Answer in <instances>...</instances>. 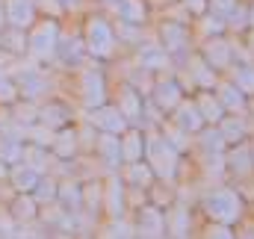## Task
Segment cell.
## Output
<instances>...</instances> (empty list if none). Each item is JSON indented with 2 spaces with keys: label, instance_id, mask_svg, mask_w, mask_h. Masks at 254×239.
I'll use <instances>...</instances> for the list:
<instances>
[{
  "label": "cell",
  "instance_id": "obj_1",
  "mask_svg": "<svg viewBox=\"0 0 254 239\" xmlns=\"http://www.w3.org/2000/svg\"><path fill=\"white\" fill-rule=\"evenodd\" d=\"M57 42H60L57 24H54V21H45V24L33 27L30 39H27V51H30L36 60H48L51 54H57Z\"/></svg>",
  "mask_w": 254,
  "mask_h": 239
},
{
  "label": "cell",
  "instance_id": "obj_2",
  "mask_svg": "<svg viewBox=\"0 0 254 239\" xmlns=\"http://www.w3.org/2000/svg\"><path fill=\"white\" fill-rule=\"evenodd\" d=\"M86 45H89L92 54L107 57V54L113 51V33H110V27H107L104 21L95 18V21L89 24V30H86Z\"/></svg>",
  "mask_w": 254,
  "mask_h": 239
},
{
  "label": "cell",
  "instance_id": "obj_3",
  "mask_svg": "<svg viewBox=\"0 0 254 239\" xmlns=\"http://www.w3.org/2000/svg\"><path fill=\"white\" fill-rule=\"evenodd\" d=\"M6 21L15 30H27L36 21V6L33 0H6Z\"/></svg>",
  "mask_w": 254,
  "mask_h": 239
},
{
  "label": "cell",
  "instance_id": "obj_4",
  "mask_svg": "<svg viewBox=\"0 0 254 239\" xmlns=\"http://www.w3.org/2000/svg\"><path fill=\"white\" fill-rule=\"evenodd\" d=\"M39 180H42V172H39V169H33L30 163H24V166H15V169H12V186H15L18 192H33Z\"/></svg>",
  "mask_w": 254,
  "mask_h": 239
},
{
  "label": "cell",
  "instance_id": "obj_5",
  "mask_svg": "<svg viewBox=\"0 0 254 239\" xmlns=\"http://www.w3.org/2000/svg\"><path fill=\"white\" fill-rule=\"evenodd\" d=\"M83 98H86L89 107H95V104L104 101V80H101L98 71H86L83 74Z\"/></svg>",
  "mask_w": 254,
  "mask_h": 239
},
{
  "label": "cell",
  "instance_id": "obj_6",
  "mask_svg": "<svg viewBox=\"0 0 254 239\" xmlns=\"http://www.w3.org/2000/svg\"><path fill=\"white\" fill-rule=\"evenodd\" d=\"M95 124H101L104 130H122L125 121L116 110H101V113H95Z\"/></svg>",
  "mask_w": 254,
  "mask_h": 239
},
{
  "label": "cell",
  "instance_id": "obj_7",
  "mask_svg": "<svg viewBox=\"0 0 254 239\" xmlns=\"http://www.w3.org/2000/svg\"><path fill=\"white\" fill-rule=\"evenodd\" d=\"M98 148H101V154L107 157V163H116V160L122 157V145H119L116 139H110V136H104V139L98 142Z\"/></svg>",
  "mask_w": 254,
  "mask_h": 239
},
{
  "label": "cell",
  "instance_id": "obj_8",
  "mask_svg": "<svg viewBox=\"0 0 254 239\" xmlns=\"http://www.w3.org/2000/svg\"><path fill=\"white\" fill-rule=\"evenodd\" d=\"M21 157V145L15 139H0V160L3 163H15Z\"/></svg>",
  "mask_w": 254,
  "mask_h": 239
},
{
  "label": "cell",
  "instance_id": "obj_9",
  "mask_svg": "<svg viewBox=\"0 0 254 239\" xmlns=\"http://www.w3.org/2000/svg\"><path fill=\"white\" fill-rule=\"evenodd\" d=\"M54 148H57V154H60V157L74 154V133H71V130H63V133L54 139Z\"/></svg>",
  "mask_w": 254,
  "mask_h": 239
},
{
  "label": "cell",
  "instance_id": "obj_10",
  "mask_svg": "<svg viewBox=\"0 0 254 239\" xmlns=\"http://www.w3.org/2000/svg\"><path fill=\"white\" fill-rule=\"evenodd\" d=\"M15 216H18V219H33V216H36V201L21 198V201L15 204Z\"/></svg>",
  "mask_w": 254,
  "mask_h": 239
},
{
  "label": "cell",
  "instance_id": "obj_11",
  "mask_svg": "<svg viewBox=\"0 0 254 239\" xmlns=\"http://www.w3.org/2000/svg\"><path fill=\"white\" fill-rule=\"evenodd\" d=\"M24 157L30 160V166H33V169H39V172L45 169V151H42V145H39V148H30Z\"/></svg>",
  "mask_w": 254,
  "mask_h": 239
},
{
  "label": "cell",
  "instance_id": "obj_12",
  "mask_svg": "<svg viewBox=\"0 0 254 239\" xmlns=\"http://www.w3.org/2000/svg\"><path fill=\"white\" fill-rule=\"evenodd\" d=\"M122 15H125V18H130V21H139V18H142V6H139V0H125Z\"/></svg>",
  "mask_w": 254,
  "mask_h": 239
},
{
  "label": "cell",
  "instance_id": "obj_13",
  "mask_svg": "<svg viewBox=\"0 0 254 239\" xmlns=\"http://www.w3.org/2000/svg\"><path fill=\"white\" fill-rule=\"evenodd\" d=\"M33 192H36V198H39V201H51V198L57 195V189H54V183H42V180L36 183V189H33Z\"/></svg>",
  "mask_w": 254,
  "mask_h": 239
},
{
  "label": "cell",
  "instance_id": "obj_14",
  "mask_svg": "<svg viewBox=\"0 0 254 239\" xmlns=\"http://www.w3.org/2000/svg\"><path fill=\"white\" fill-rule=\"evenodd\" d=\"M60 113H63L60 107H48V110H42V124H48V127H51V124H60V121H63Z\"/></svg>",
  "mask_w": 254,
  "mask_h": 239
},
{
  "label": "cell",
  "instance_id": "obj_15",
  "mask_svg": "<svg viewBox=\"0 0 254 239\" xmlns=\"http://www.w3.org/2000/svg\"><path fill=\"white\" fill-rule=\"evenodd\" d=\"M42 89H45V83H42L39 77H33V74L24 77V92H27V95H39Z\"/></svg>",
  "mask_w": 254,
  "mask_h": 239
},
{
  "label": "cell",
  "instance_id": "obj_16",
  "mask_svg": "<svg viewBox=\"0 0 254 239\" xmlns=\"http://www.w3.org/2000/svg\"><path fill=\"white\" fill-rule=\"evenodd\" d=\"M15 92H18V89H15L12 83H6V80L0 83V101H6V104H9V101H15Z\"/></svg>",
  "mask_w": 254,
  "mask_h": 239
},
{
  "label": "cell",
  "instance_id": "obj_17",
  "mask_svg": "<svg viewBox=\"0 0 254 239\" xmlns=\"http://www.w3.org/2000/svg\"><path fill=\"white\" fill-rule=\"evenodd\" d=\"M33 136H36V145H54V133H45V130H30Z\"/></svg>",
  "mask_w": 254,
  "mask_h": 239
},
{
  "label": "cell",
  "instance_id": "obj_18",
  "mask_svg": "<svg viewBox=\"0 0 254 239\" xmlns=\"http://www.w3.org/2000/svg\"><path fill=\"white\" fill-rule=\"evenodd\" d=\"M139 136H130L127 139V160H136L139 157V142H136Z\"/></svg>",
  "mask_w": 254,
  "mask_h": 239
},
{
  "label": "cell",
  "instance_id": "obj_19",
  "mask_svg": "<svg viewBox=\"0 0 254 239\" xmlns=\"http://www.w3.org/2000/svg\"><path fill=\"white\" fill-rule=\"evenodd\" d=\"M63 198H65V201H68V204H71V201L77 204V189H74L71 183H68V186H63Z\"/></svg>",
  "mask_w": 254,
  "mask_h": 239
},
{
  "label": "cell",
  "instance_id": "obj_20",
  "mask_svg": "<svg viewBox=\"0 0 254 239\" xmlns=\"http://www.w3.org/2000/svg\"><path fill=\"white\" fill-rule=\"evenodd\" d=\"M15 119H18V121H33V119H36V113H33V110H18V116H15Z\"/></svg>",
  "mask_w": 254,
  "mask_h": 239
},
{
  "label": "cell",
  "instance_id": "obj_21",
  "mask_svg": "<svg viewBox=\"0 0 254 239\" xmlns=\"http://www.w3.org/2000/svg\"><path fill=\"white\" fill-rule=\"evenodd\" d=\"M3 175H6V163L0 160V180H3Z\"/></svg>",
  "mask_w": 254,
  "mask_h": 239
},
{
  "label": "cell",
  "instance_id": "obj_22",
  "mask_svg": "<svg viewBox=\"0 0 254 239\" xmlns=\"http://www.w3.org/2000/svg\"><path fill=\"white\" fill-rule=\"evenodd\" d=\"M0 27H3V6H0Z\"/></svg>",
  "mask_w": 254,
  "mask_h": 239
},
{
  "label": "cell",
  "instance_id": "obj_23",
  "mask_svg": "<svg viewBox=\"0 0 254 239\" xmlns=\"http://www.w3.org/2000/svg\"><path fill=\"white\" fill-rule=\"evenodd\" d=\"M60 3H71V0H60Z\"/></svg>",
  "mask_w": 254,
  "mask_h": 239
}]
</instances>
